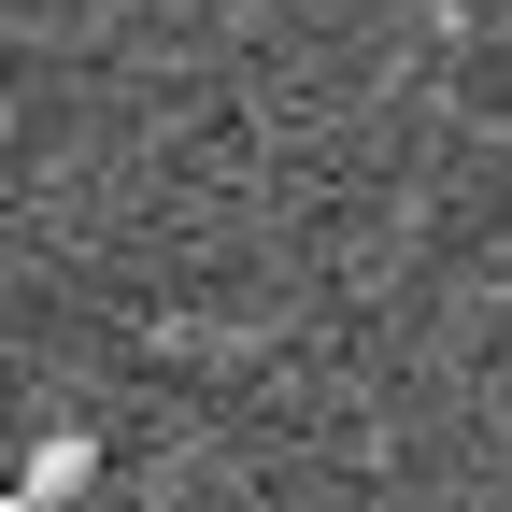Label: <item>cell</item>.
Wrapping results in <instances>:
<instances>
[{
  "label": "cell",
  "mask_w": 512,
  "mask_h": 512,
  "mask_svg": "<svg viewBox=\"0 0 512 512\" xmlns=\"http://www.w3.org/2000/svg\"><path fill=\"white\" fill-rule=\"evenodd\" d=\"M0 512H29V498H0Z\"/></svg>",
  "instance_id": "1"
}]
</instances>
